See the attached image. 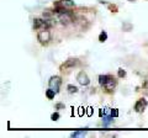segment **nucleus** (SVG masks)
Returning <instances> with one entry per match:
<instances>
[{"instance_id": "1", "label": "nucleus", "mask_w": 148, "mask_h": 138, "mask_svg": "<svg viewBox=\"0 0 148 138\" xmlns=\"http://www.w3.org/2000/svg\"><path fill=\"white\" fill-rule=\"evenodd\" d=\"M99 84L105 88L108 91H112L116 86V80L110 75H100L99 77Z\"/></svg>"}, {"instance_id": "2", "label": "nucleus", "mask_w": 148, "mask_h": 138, "mask_svg": "<svg viewBox=\"0 0 148 138\" xmlns=\"http://www.w3.org/2000/svg\"><path fill=\"white\" fill-rule=\"evenodd\" d=\"M37 38L42 44H47L49 41H51V32L48 31V29H43L38 32V35H37Z\"/></svg>"}, {"instance_id": "3", "label": "nucleus", "mask_w": 148, "mask_h": 138, "mask_svg": "<svg viewBox=\"0 0 148 138\" xmlns=\"http://www.w3.org/2000/svg\"><path fill=\"white\" fill-rule=\"evenodd\" d=\"M61 84H62V79L59 77H57V75H54V77H52L49 79V88L53 89L56 93H58V91H59Z\"/></svg>"}, {"instance_id": "4", "label": "nucleus", "mask_w": 148, "mask_h": 138, "mask_svg": "<svg viewBox=\"0 0 148 138\" xmlns=\"http://www.w3.org/2000/svg\"><path fill=\"white\" fill-rule=\"evenodd\" d=\"M58 20L61 21V24H62V25H64V26H67V25H69V24H72V21H73L72 16L69 15L68 12L59 14V15H58Z\"/></svg>"}, {"instance_id": "5", "label": "nucleus", "mask_w": 148, "mask_h": 138, "mask_svg": "<svg viewBox=\"0 0 148 138\" xmlns=\"http://www.w3.org/2000/svg\"><path fill=\"white\" fill-rule=\"evenodd\" d=\"M77 80L79 81V84L85 85V86L90 84V79H89V77L86 75L85 72H80L79 74H78V77H77Z\"/></svg>"}, {"instance_id": "6", "label": "nucleus", "mask_w": 148, "mask_h": 138, "mask_svg": "<svg viewBox=\"0 0 148 138\" xmlns=\"http://www.w3.org/2000/svg\"><path fill=\"white\" fill-rule=\"evenodd\" d=\"M147 106V101L145 99H141V100H138L136 105H135V110L137 112H143L145 111V109Z\"/></svg>"}, {"instance_id": "7", "label": "nucleus", "mask_w": 148, "mask_h": 138, "mask_svg": "<svg viewBox=\"0 0 148 138\" xmlns=\"http://www.w3.org/2000/svg\"><path fill=\"white\" fill-rule=\"evenodd\" d=\"M77 64H78V59L72 58V59H68V61L62 66V68H73V67H75Z\"/></svg>"}, {"instance_id": "8", "label": "nucleus", "mask_w": 148, "mask_h": 138, "mask_svg": "<svg viewBox=\"0 0 148 138\" xmlns=\"http://www.w3.org/2000/svg\"><path fill=\"white\" fill-rule=\"evenodd\" d=\"M57 94L56 91L53 90V89H48L47 91H46V96H47V99H49V100H52V99H54V95Z\"/></svg>"}, {"instance_id": "9", "label": "nucleus", "mask_w": 148, "mask_h": 138, "mask_svg": "<svg viewBox=\"0 0 148 138\" xmlns=\"http://www.w3.org/2000/svg\"><path fill=\"white\" fill-rule=\"evenodd\" d=\"M61 4L66 8H73L74 6V1H72V0H61Z\"/></svg>"}, {"instance_id": "10", "label": "nucleus", "mask_w": 148, "mask_h": 138, "mask_svg": "<svg viewBox=\"0 0 148 138\" xmlns=\"http://www.w3.org/2000/svg\"><path fill=\"white\" fill-rule=\"evenodd\" d=\"M108 40V33H106V32H101V33L99 35V41L100 42H105V41Z\"/></svg>"}, {"instance_id": "11", "label": "nucleus", "mask_w": 148, "mask_h": 138, "mask_svg": "<svg viewBox=\"0 0 148 138\" xmlns=\"http://www.w3.org/2000/svg\"><path fill=\"white\" fill-rule=\"evenodd\" d=\"M68 91L71 94H75V93H78V88L74 85H68Z\"/></svg>"}, {"instance_id": "12", "label": "nucleus", "mask_w": 148, "mask_h": 138, "mask_svg": "<svg viewBox=\"0 0 148 138\" xmlns=\"http://www.w3.org/2000/svg\"><path fill=\"white\" fill-rule=\"evenodd\" d=\"M85 135V131L82 130V131H75L72 133V137H78V136H84Z\"/></svg>"}, {"instance_id": "13", "label": "nucleus", "mask_w": 148, "mask_h": 138, "mask_svg": "<svg viewBox=\"0 0 148 138\" xmlns=\"http://www.w3.org/2000/svg\"><path fill=\"white\" fill-rule=\"evenodd\" d=\"M111 116H112V117H117V116H119V111H117L116 109H112V110H111Z\"/></svg>"}, {"instance_id": "14", "label": "nucleus", "mask_w": 148, "mask_h": 138, "mask_svg": "<svg viewBox=\"0 0 148 138\" xmlns=\"http://www.w3.org/2000/svg\"><path fill=\"white\" fill-rule=\"evenodd\" d=\"M51 118H52L53 121H57V120L59 118V113H58V112H54V113H52V116H51Z\"/></svg>"}, {"instance_id": "15", "label": "nucleus", "mask_w": 148, "mask_h": 138, "mask_svg": "<svg viewBox=\"0 0 148 138\" xmlns=\"http://www.w3.org/2000/svg\"><path fill=\"white\" fill-rule=\"evenodd\" d=\"M119 77H120V78L126 77V72H125L123 69H119Z\"/></svg>"}, {"instance_id": "16", "label": "nucleus", "mask_w": 148, "mask_h": 138, "mask_svg": "<svg viewBox=\"0 0 148 138\" xmlns=\"http://www.w3.org/2000/svg\"><path fill=\"white\" fill-rule=\"evenodd\" d=\"M78 110H79V111H78V115H79V116H83V115L85 113V110H84V107H79Z\"/></svg>"}, {"instance_id": "17", "label": "nucleus", "mask_w": 148, "mask_h": 138, "mask_svg": "<svg viewBox=\"0 0 148 138\" xmlns=\"http://www.w3.org/2000/svg\"><path fill=\"white\" fill-rule=\"evenodd\" d=\"M86 115L88 116H91L92 115V107H88L86 109Z\"/></svg>"}, {"instance_id": "18", "label": "nucleus", "mask_w": 148, "mask_h": 138, "mask_svg": "<svg viewBox=\"0 0 148 138\" xmlns=\"http://www.w3.org/2000/svg\"><path fill=\"white\" fill-rule=\"evenodd\" d=\"M61 107H63V105H62V104H58V105H57V109H61Z\"/></svg>"}, {"instance_id": "19", "label": "nucleus", "mask_w": 148, "mask_h": 138, "mask_svg": "<svg viewBox=\"0 0 148 138\" xmlns=\"http://www.w3.org/2000/svg\"><path fill=\"white\" fill-rule=\"evenodd\" d=\"M130 1H136V0H130Z\"/></svg>"}]
</instances>
